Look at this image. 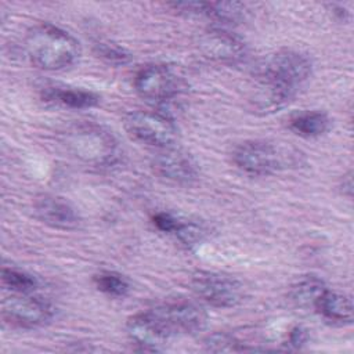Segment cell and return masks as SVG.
<instances>
[{
  "label": "cell",
  "mask_w": 354,
  "mask_h": 354,
  "mask_svg": "<svg viewBox=\"0 0 354 354\" xmlns=\"http://www.w3.org/2000/svg\"><path fill=\"white\" fill-rule=\"evenodd\" d=\"M206 319V313L199 306L171 301L133 315L127 321V335L141 350L158 351L174 336L202 330Z\"/></svg>",
  "instance_id": "1"
},
{
  "label": "cell",
  "mask_w": 354,
  "mask_h": 354,
  "mask_svg": "<svg viewBox=\"0 0 354 354\" xmlns=\"http://www.w3.org/2000/svg\"><path fill=\"white\" fill-rule=\"evenodd\" d=\"M310 75L311 61L299 51L282 50L267 57L256 71L257 90L250 100L253 108L267 113L285 106Z\"/></svg>",
  "instance_id": "2"
},
{
  "label": "cell",
  "mask_w": 354,
  "mask_h": 354,
  "mask_svg": "<svg viewBox=\"0 0 354 354\" xmlns=\"http://www.w3.org/2000/svg\"><path fill=\"white\" fill-rule=\"evenodd\" d=\"M24 48L29 61L46 71L68 68L80 54L76 39L51 24H39L30 28L25 36Z\"/></svg>",
  "instance_id": "3"
},
{
  "label": "cell",
  "mask_w": 354,
  "mask_h": 354,
  "mask_svg": "<svg viewBox=\"0 0 354 354\" xmlns=\"http://www.w3.org/2000/svg\"><path fill=\"white\" fill-rule=\"evenodd\" d=\"M65 145L77 160L91 167H109L120 156L115 136L90 122L71 126L65 133Z\"/></svg>",
  "instance_id": "4"
},
{
  "label": "cell",
  "mask_w": 354,
  "mask_h": 354,
  "mask_svg": "<svg viewBox=\"0 0 354 354\" xmlns=\"http://www.w3.org/2000/svg\"><path fill=\"white\" fill-rule=\"evenodd\" d=\"M124 127L137 141L159 149L169 148L177 138L173 120L156 111H133L124 116Z\"/></svg>",
  "instance_id": "5"
},
{
  "label": "cell",
  "mask_w": 354,
  "mask_h": 354,
  "mask_svg": "<svg viewBox=\"0 0 354 354\" xmlns=\"http://www.w3.org/2000/svg\"><path fill=\"white\" fill-rule=\"evenodd\" d=\"M134 87L136 91L148 101L166 102L180 95L185 88V83L170 66L153 64L137 72Z\"/></svg>",
  "instance_id": "6"
},
{
  "label": "cell",
  "mask_w": 354,
  "mask_h": 354,
  "mask_svg": "<svg viewBox=\"0 0 354 354\" xmlns=\"http://www.w3.org/2000/svg\"><path fill=\"white\" fill-rule=\"evenodd\" d=\"M191 286L198 297L218 308L235 307L245 296L243 285L238 279L217 272H198L192 277Z\"/></svg>",
  "instance_id": "7"
},
{
  "label": "cell",
  "mask_w": 354,
  "mask_h": 354,
  "mask_svg": "<svg viewBox=\"0 0 354 354\" xmlns=\"http://www.w3.org/2000/svg\"><path fill=\"white\" fill-rule=\"evenodd\" d=\"M54 315L53 306L44 299L28 293H17L3 301L1 317L15 328L32 329L46 325Z\"/></svg>",
  "instance_id": "8"
},
{
  "label": "cell",
  "mask_w": 354,
  "mask_h": 354,
  "mask_svg": "<svg viewBox=\"0 0 354 354\" xmlns=\"http://www.w3.org/2000/svg\"><path fill=\"white\" fill-rule=\"evenodd\" d=\"M235 166L250 176H270L282 167V155L267 141H246L232 153Z\"/></svg>",
  "instance_id": "9"
},
{
  "label": "cell",
  "mask_w": 354,
  "mask_h": 354,
  "mask_svg": "<svg viewBox=\"0 0 354 354\" xmlns=\"http://www.w3.org/2000/svg\"><path fill=\"white\" fill-rule=\"evenodd\" d=\"M199 50L210 61L234 65L246 57V44L236 35L223 29L210 28L199 37Z\"/></svg>",
  "instance_id": "10"
},
{
  "label": "cell",
  "mask_w": 354,
  "mask_h": 354,
  "mask_svg": "<svg viewBox=\"0 0 354 354\" xmlns=\"http://www.w3.org/2000/svg\"><path fill=\"white\" fill-rule=\"evenodd\" d=\"M153 171L176 184H189L198 178V165L187 152L176 148H163L152 159Z\"/></svg>",
  "instance_id": "11"
},
{
  "label": "cell",
  "mask_w": 354,
  "mask_h": 354,
  "mask_svg": "<svg viewBox=\"0 0 354 354\" xmlns=\"http://www.w3.org/2000/svg\"><path fill=\"white\" fill-rule=\"evenodd\" d=\"M36 216L47 225L59 230H73L80 218L76 210L62 198L43 195L35 201Z\"/></svg>",
  "instance_id": "12"
},
{
  "label": "cell",
  "mask_w": 354,
  "mask_h": 354,
  "mask_svg": "<svg viewBox=\"0 0 354 354\" xmlns=\"http://www.w3.org/2000/svg\"><path fill=\"white\" fill-rule=\"evenodd\" d=\"M314 310L326 321L332 324H350L353 321L351 300L339 292L325 288L314 304Z\"/></svg>",
  "instance_id": "13"
},
{
  "label": "cell",
  "mask_w": 354,
  "mask_h": 354,
  "mask_svg": "<svg viewBox=\"0 0 354 354\" xmlns=\"http://www.w3.org/2000/svg\"><path fill=\"white\" fill-rule=\"evenodd\" d=\"M44 101L71 108V109H86L93 108L100 102V95L82 88H72V87H46L41 93Z\"/></svg>",
  "instance_id": "14"
},
{
  "label": "cell",
  "mask_w": 354,
  "mask_h": 354,
  "mask_svg": "<svg viewBox=\"0 0 354 354\" xmlns=\"http://www.w3.org/2000/svg\"><path fill=\"white\" fill-rule=\"evenodd\" d=\"M330 120L326 113L318 111H307L293 116L289 122V127L299 136L313 138L319 137L329 130Z\"/></svg>",
  "instance_id": "15"
},
{
  "label": "cell",
  "mask_w": 354,
  "mask_h": 354,
  "mask_svg": "<svg viewBox=\"0 0 354 354\" xmlns=\"http://www.w3.org/2000/svg\"><path fill=\"white\" fill-rule=\"evenodd\" d=\"M202 15L218 24L231 25L245 19L246 8L241 3H205Z\"/></svg>",
  "instance_id": "16"
},
{
  "label": "cell",
  "mask_w": 354,
  "mask_h": 354,
  "mask_svg": "<svg viewBox=\"0 0 354 354\" xmlns=\"http://www.w3.org/2000/svg\"><path fill=\"white\" fill-rule=\"evenodd\" d=\"M326 286L317 277H307L292 286L289 297L300 307H313Z\"/></svg>",
  "instance_id": "17"
},
{
  "label": "cell",
  "mask_w": 354,
  "mask_h": 354,
  "mask_svg": "<svg viewBox=\"0 0 354 354\" xmlns=\"http://www.w3.org/2000/svg\"><path fill=\"white\" fill-rule=\"evenodd\" d=\"M94 283L98 290L111 297H124L130 290L129 281L113 271H101L94 277Z\"/></svg>",
  "instance_id": "18"
},
{
  "label": "cell",
  "mask_w": 354,
  "mask_h": 354,
  "mask_svg": "<svg viewBox=\"0 0 354 354\" xmlns=\"http://www.w3.org/2000/svg\"><path fill=\"white\" fill-rule=\"evenodd\" d=\"M1 281L15 293H29L37 288V279L33 275L11 267H3Z\"/></svg>",
  "instance_id": "19"
},
{
  "label": "cell",
  "mask_w": 354,
  "mask_h": 354,
  "mask_svg": "<svg viewBox=\"0 0 354 354\" xmlns=\"http://www.w3.org/2000/svg\"><path fill=\"white\" fill-rule=\"evenodd\" d=\"M205 346L209 351H253L249 343L242 342L230 333H214L205 340Z\"/></svg>",
  "instance_id": "20"
},
{
  "label": "cell",
  "mask_w": 354,
  "mask_h": 354,
  "mask_svg": "<svg viewBox=\"0 0 354 354\" xmlns=\"http://www.w3.org/2000/svg\"><path fill=\"white\" fill-rule=\"evenodd\" d=\"M173 235L185 245H195L205 238L206 230L201 224L180 218L178 225Z\"/></svg>",
  "instance_id": "21"
},
{
  "label": "cell",
  "mask_w": 354,
  "mask_h": 354,
  "mask_svg": "<svg viewBox=\"0 0 354 354\" xmlns=\"http://www.w3.org/2000/svg\"><path fill=\"white\" fill-rule=\"evenodd\" d=\"M95 48H97V54L111 64H126L130 61V54L115 44L98 43Z\"/></svg>",
  "instance_id": "22"
},
{
  "label": "cell",
  "mask_w": 354,
  "mask_h": 354,
  "mask_svg": "<svg viewBox=\"0 0 354 354\" xmlns=\"http://www.w3.org/2000/svg\"><path fill=\"white\" fill-rule=\"evenodd\" d=\"M178 221H180V217H176L174 214L171 213H167V212H158L152 216V223L153 225L162 231V232H166V234H174L177 225H178Z\"/></svg>",
  "instance_id": "23"
},
{
  "label": "cell",
  "mask_w": 354,
  "mask_h": 354,
  "mask_svg": "<svg viewBox=\"0 0 354 354\" xmlns=\"http://www.w3.org/2000/svg\"><path fill=\"white\" fill-rule=\"evenodd\" d=\"M308 340V333L304 328L301 326H295L289 330L288 337L285 340L286 347H292V348H299L301 347L304 343H307Z\"/></svg>",
  "instance_id": "24"
},
{
  "label": "cell",
  "mask_w": 354,
  "mask_h": 354,
  "mask_svg": "<svg viewBox=\"0 0 354 354\" xmlns=\"http://www.w3.org/2000/svg\"><path fill=\"white\" fill-rule=\"evenodd\" d=\"M342 187H343V191H346L347 195H351V189H353V180H351V173H348L347 176L343 177V181H342Z\"/></svg>",
  "instance_id": "25"
},
{
  "label": "cell",
  "mask_w": 354,
  "mask_h": 354,
  "mask_svg": "<svg viewBox=\"0 0 354 354\" xmlns=\"http://www.w3.org/2000/svg\"><path fill=\"white\" fill-rule=\"evenodd\" d=\"M332 10H333V14H336L339 17V19H342V21L348 18V11L346 8H343L342 6H332Z\"/></svg>",
  "instance_id": "26"
}]
</instances>
